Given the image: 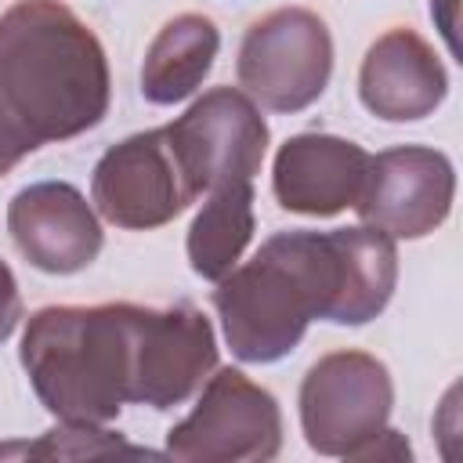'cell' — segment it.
Masks as SVG:
<instances>
[{
	"instance_id": "cell-15",
	"label": "cell",
	"mask_w": 463,
	"mask_h": 463,
	"mask_svg": "<svg viewBox=\"0 0 463 463\" xmlns=\"http://www.w3.org/2000/svg\"><path fill=\"white\" fill-rule=\"evenodd\" d=\"M253 181H235L206 192L203 210L188 224V264L199 279L221 282L253 239Z\"/></svg>"
},
{
	"instance_id": "cell-10",
	"label": "cell",
	"mask_w": 463,
	"mask_h": 463,
	"mask_svg": "<svg viewBox=\"0 0 463 463\" xmlns=\"http://www.w3.org/2000/svg\"><path fill=\"white\" fill-rule=\"evenodd\" d=\"M7 232L18 253L47 275H76L101 253L105 232L90 203L69 181H36L7 203Z\"/></svg>"
},
{
	"instance_id": "cell-8",
	"label": "cell",
	"mask_w": 463,
	"mask_h": 463,
	"mask_svg": "<svg viewBox=\"0 0 463 463\" xmlns=\"http://www.w3.org/2000/svg\"><path fill=\"white\" fill-rule=\"evenodd\" d=\"M98 213L127 232H152L184 213L199 195L192 192L166 127L141 130L112 145L90 177Z\"/></svg>"
},
{
	"instance_id": "cell-17",
	"label": "cell",
	"mask_w": 463,
	"mask_h": 463,
	"mask_svg": "<svg viewBox=\"0 0 463 463\" xmlns=\"http://www.w3.org/2000/svg\"><path fill=\"white\" fill-rule=\"evenodd\" d=\"M409 456H412V449H409L405 434H398L394 427H383L369 445L358 449L354 459H409Z\"/></svg>"
},
{
	"instance_id": "cell-2",
	"label": "cell",
	"mask_w": 463,
	"mask_h": 463,
	"mask_svg": "<svg viewBox=\"0 0 463 463\" xmlns=\"http://www.w3.org/2000/svg\"><path fill=\"white\" fill-rule=\"evenodd\" d=\"M109 94L94 29L58 0H14L0 14V177L29 152L94 130Z\"/></svg>"
},
{
	"instance_id": "cell-11",
	"label": "cell",
	"mask_w": 463,
	"mask_h": 463,
	"mask_svg": "<svg viewBox=\"0 0 463 463\" xmlns=\"http://www.w3.org/2000/svg\"><path fill=\"white\" fill-rule=\"evenodd\" d=\"M213 369L217 336L195 304L177 300L170 307H148L134 405H148L156 412L174 409L188 402Z\"/></svg>"
},
{
	"instance_id": "cell-9",
	"label": "cell",
	"mask_w": 463,
	"mask_h": 463,
	"mask_svg": "<svg viewBox=\"0 0 463 463\" xmlns=\"http://www.w3.org/2000/svg\"><path fill=\"white\" fill-rule=\"evenodd\" d=\"M456 199V170L445 152L427 145H394L369 156L354 210L362 224L391 239H423L445 224Z\"/></svg>"
},
{
	"instance_id": "cell-4",
	"label": "cell",
	"mask_w": 463,
	"mask_h": 463,
	"mask_svg": "<svg viewBox=\"0 0 463 463\" xmlns=\"http://www.w3.org/2000/svg\"><path fill=\"white\" fill-rule=\"evenodd\" d=\"M235 76L242 94L268 112H304L333 76L329 25L307 7H279L257 18L239 47Z\"/></svg>"
},
{
	"instance_id": "cell-5",
	"label": "cell",
	"mask_w": 463,
	"mask_h": 463,
	"mask_svg": "<svg viewBox=\"0 0 463 463\" xmlns=\"http://www.w3.org/2000/svg\"><path fill=\"white\" fill-rule=\"evenodd\" d=\"M195 409L166 430V456L184 463H268L282 449V409L239 369H217Z\"/></svg>"
},
{
	"instance_id": "cell-3",
	"label": "cell",
	"mask_w": 463,
	"mask_h": 463,
	"mask_svg": "<svg viewBox=\"0 0 463 463\" xmlns=\"http://www.w3.org/2000/svg\"><path fill=\"white\" fill-rule=\"evenodd\" d=\"M145 304H51L25 318L22 369L58 423H112L134 402Z\"/></svg>"
},
{
	"instance_id": "cell-14",
	"label": "cell",
	"mask_w": 463,
	"mask_h": 463,
	"mask_svg": "<svg viewBox=\"0 0 463 463\" xmlns=\"http://www.w3.org/2000/svg\"><path fill=\"white\" fill-rule=\"evenodd\" d=\"M221 51L217 25L199 14L184 11L163 22V29L152 36L141 65V94L152 105H177L188 94L203 87V80L213 69V58Z\"/></svg>"
},
{
	"instance_id": "cell-7",
	"label": "cell",
	"mask_w": 463,
	"mask_h": 463,
	"mask_svg": "<svg viewBox=\"0 0 463 463\" xmlns=\"http://www.w3.org/2000/svg\"><path fill=\"white\" fill-rule=\"evenodd\" d=\"M174 156L195 195L253 181L268 156V123L239 87H213L166 123Z\"/></svg>"
},
{
	"instance_id": "cell-1",
	"label": "cell",
	"mask_w": 463,
	"mask_h": 463,
	"mask_svg": "<svg viewBox=\"0 0 463 463\" xmlns=\"http://www.w3.org/2000/svg\"><path fill=\"white\" fill-rule=\"evenodd\" d=\"M398 286V246L373 224L279 232L213 289L224 340L239 362H282L315 318L373 322Z\"/></svg>"
},
{
	"instance_id": "cell-16",
	"label": "cell",
	"mask_w": 463,
	"mask_h": 463,
	"mask_svg": "<svg viewBox=\"0 0 463 463\" xmlns=\"http://www.w3.org/2000/svg\"><path fill=\"white\" fill-rule=\"evenodd\" d=\"M18 322H22V293H18L14 271L0 257V344L11 340V333L18 329Z\"/></svg>"
},
{
	"instance_id": "cell-13",
	"label": "cell",
	"mask_w": 463,
	"mask_h": 463,
	"mask_svg": "<svg viewBox=\"0 0 463 463\" xmlns=\"http://www.w3.org/2000/svg\"><path fill=\"white\" fill-rule=\"evenodd\" d=\"M445 65L416 29H387L369 43L358 69V98L376 119H427L445 101Z\"/></svg>"
},
{
	"instance_id": "cell-6",
	"label": "cell",
	"mask_w": 463,
	"mask_h": 463,
	"mask_svg": "<svg viewBox=\"0 0 463 463\" xmlns=\"http://www.w3.org/2000/svg\"><path fill=\"white\" fill-rule=\"evenodd\" d=\"M394 383L369 351H329L300 380V430L318 456L354 459L391 420Z\"/></svg>"
},
{
	"instance_id": "cell-18",
	"label": "cell",
	"mask_w": 463,
	"mask_h": 463,
	"mask_svg": "<svg viewBox=\"0 0 463 463\" xmlns=\"http://www.w3.org/2000/svg\"><path fill=\"white\" fill-rule=\"evenodd\" d=\"M430 18L438 22L449 51L456 54V0H430Z\"/></svg>"
},
{
	"instance_id": "cell-12",
	"label": "cell",
	"mask_w": 463,
	"mask_h": 463,
	"mask_svg": "<svg viewBox=\"0 0 463 463\" xmlns=\"http://www.w3.org/2000/svg\"><path fill=\"white\" fill-rule=\"evenodd\" d=\"M369 170V152L336 134H293L271 163L275 203L304 217H333L354 206Z\"/></svg>"
}]
</instances>
